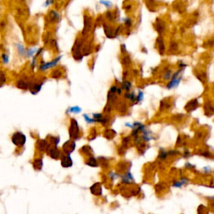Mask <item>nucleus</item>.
<instances>
[{"label":"nucleus","mask_w":214,"mask_h":214,"mask_svg":"<svg viewBox=\"0 0 214 214\" xmlns=\"http://www.w3.org/2000/svg\"><path fill=\"white\" fill-rule=\"evenodd\" d=\"M7 80H8L7 74L3 70H0V88L5 85V84L7 83Z\"/></svg>","instance_id":"nucleus-4"},{"label":"nucleus","mask_w":214,"mask_h":214,"mask_svg":"<svg viewBox=\"0 0 214 214\" xmlns=\"http://www.w3.org/2000/svg\"><path fill=\"white\" fill-rule=\"evenodd\" d=\"M12 142L17 146H23L26 142V136L20 131H16L11 137Z\"/></svg>","instance_id":"nucleus-1"},{"label":"nucleus","mask_w":214,"mask_h":214,"mask_svg":"<svg viewBox=\"0 0 214 214\" xmlns=\"http://www.w3.org/2000/svg\"><path fill=\"white\" fill-rule=\"evenodd\" d=\"M15 46H16V49L18 50V53L20 54L21 56H24L26 55V49H25L23 44H21V43H16Z\"/></svg>","instance_id":"nucleus-5"},{"label":"nucleus","mask_w":214,"mask_h":214,"mask_svg":"<svg viewBox=\"0 0 214 214\" xmlns=\"http://www.w3.org/2000/svg\"><path fill=\"white\" fill-rule=\"evenodd\" d=\"M1 60H2V64L3 65H7L9 63V55L7 53H3L1 55Z\"/></svg>","instance_id":"nucleus-6"},{"label":"nucleus","mask_w":214,"mask_h":214,"mask_svg":"<svg viewBox=\"0 0 214 214\" xmlns=\"http://www.w3.org/2000/svg\"><path fill=\"white\" fill-rule=\"evenodd\" d=\"M186 182H187L186 179H182V180H181L180 182H176V183H174V184H173V186H176V187H180V186H182V185L186 184Z\"/></svg>","instance_id":"nucleus-7"},{"label":"nucleus","mask_w":214,"mask_h":214,"mask_svg":"<svg viewBox=\"0 0 214 214\" xmlns=\"http://www.w3.org/2000/svg\"><path fill=\"white\" fill-rule=\"evenodd\" d=\"M84 117H85V120L87 121L88 123H93V122H95V119H90V118L88 116H86V115H84Z\"/></svg>","instance_id":"nucleus-10"},{"label":"nucleus","mask_w":214,"mask_h":214,"mask_svg":"<svg viewBox=\"0 0 214 214\" xmlns=\"http://www.w3.org/2000/svg\"><path fill=\"white\" fill-rule=\"evenodd\" d=\"M81 109L78 106H75V107H71L69 110V112H71V113H79L80 112Z\"/></svg>","instance_id":"nucleus-9"},{"label":"nucleus","mask_w":214,"mask_h":214,"mask_svg":"<svg viewBox=\"0 0 214 214\" xmlns=\"http://www.w3.org/2000/svg\"><path fill=\"white\" fill-rule=\"evenodd\" d=\"M35 52H36V50L34 49H28V50H26V55H26L27 57H29H29H32V56L34 55Z\"/></svg>","instance_id":"nucleus-8"},{"label":"nucleus","mask_w":214,"mask_h":214,"mask_svg":"<svg viewBox=\"0 0 214 214\" xmlns=\"http://www.w3.org/2000/svg\"><path fill=\"white\" fill-rule=\"evenodd\" d=\"M29 82L26 80V79H20L16 81V87H18L20 90H27L29 88Z\"/></svg>","instance_id":"nucleus-3"},{"label":"nucleus","mask_w":214,"mask_h":214,"mask_svg":"<svg viewBox=\"0 0 214 214\" xmlns=\"http://www.w3.org/2000/svg\"><path fill=\"white\" fill-rule=\"evenodd\" d=\"M59 59H61V57H59L58 59H55V60H52L51 62H48V63L42 64V65L39 66V69H40L41 71H45V70L48 69L52 68L53 66L56 65V64H57V62H58Z\"/></svg>","instance_id":"nucleus-2"}]
</instances>
